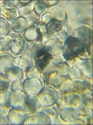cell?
<instances>
[{"label":"cell","mask_w":93,"mask_h":125,"mask_svg":"<svg viewBox=\"0 0 93 125\" xmlns=\"http://www.w3.org/2000/svg\"><path fill=\"white\" fill-rule=\"evenodd\" d=\"M12 41L8 38L5 37L0 39V50L6 51L10 49Z\"/></svg>","instance_id":"obj_10"},{"label":"cell","mask_w":93,"mask_h":125,"mask_svg":"<svg viewBox=\"0 0 93 125\" xmlns=\"http://www.w3.org/2000/svg\"><path fill=\"white\" fill-rule=\"evenodd\" d=\"M13 67V59L9 55L0 56V73L5 74L7 71Z\"/></svg>","instance_id":"obj_3"},{"label":"cell","mask_w":93,"mask_h":125,"mask_svg":"<svg viewBox=\"0 0 93 125\" xmlns=\"http://www.w3.org/2000/svg\"><path fill=\"white\" fill-rule=\"evenodd\" d=\"M4 106L0 105V118H7L8 114V110Z\"/></svg>","instance_id":"obj_11"},{"label":"cell","mask_w":93,"mask_h":125,"mask_svg":"<svg viewBox=\"0 0 93 125\" xmlns=\"http://www.w3.org/2000/svg\"></svg>","instance_id":"obj_12"},{"label":"cell","mask_w":93,"mask_h":125,"mask_svg":"<svg viewBox=\"0 0 93 125\" xmlns=\"http://www.w3.org/2000/svg\"><path fill=\"white\" fill-rule=\"evenodd\" d=\"M9 30V25L6 20L3 18H0V39L6 37Z\"/></svg>","instance_id":"obj_8"},{"label":"cell","mask_w":93,"mask_h":125,"mask_svg":"<svg viewBox=\"0 0 93 125\" xmlns=\"http://www.w3.org/2000/svg\"><path fill=\"white\" fill-rule=\"evenodd\" d=\"M85 45L80 39L69 37L64 43L63 55L66 60H73L82 55L85 50Z\"/></svg>","instance_id":"obj_1"},{"label":"cell","mask_w":93,"mask_h":125,"mask_svg":"<svg viewBox=\"0 0 93 125\" xmlns=\"http://www.w3.org/2000/svg\"><path fill=\"white\" fill-rule=\"evenodd\" d=\"M17 109L12 108L8 113L7 119L8 124H20L23 122V115H21Z\"/></svg>","instance_id":"obj_4"},{"label":"cell","mask_w":93,"mask_h":125,"mask_svg":"<svg viewBox=\"0 0 93 125\" xmlns=\"http://www.w3.org/2000/svg\"><path fill=\"white\" fill-rule=\"evenodd\" d=\"M52 57V54L49 47H41L37 51L35 55L36 66L41 71L43 70L51 60Z\"/></svg>","instance_id":"obj_2"},{"label":"cell","mask_w":93,"mask_h":125,"mask_svg":"<svg viewBox=\"0 0 93 125\" xmlns=\"http://www.w3.org/2000/svg\"><path fill=\"white\" fill-rule=\"evenodd\" d=\"M11 93L8 90L0 92V105L8 108L11 107Z\"/></svg>","instance_id":"obj_7"},{"label":"cell","mask_w":93,"mask_h":125,"mask_svg":"<svg viewBox=\"0 0 93 125\" xmlns=\"http://www.w3.org/2000/svg\"></svg>","instance_id":"obj_13"},{"label":"cell","mask_w":93,"mask_h":125,"mask_svg":"<svg viewBox=\"0 0 93 125\" xmlns=\"http://www.w3.org/2000/svg\"><path fill=\"white\" fill-rule=\"evenodd\" d=\"M10 83L5 74L0 72V93L8 90L9 87Z\"/></svg>","instance_id":"obj_9"},{"label":"cell","mask_w":93,"mask_h":125,"mask_svg":"<svg viewBox=\"0 0 93 125\" xmlns=\"http://www.w3.org/2000/svg\"><path fill=\"white\" fill-rule=\"evenodd\" d=\"M19 73V68L13 67L7 71L5 75L10 83H14L19 79L18 77H19L20 76Z\"/></svg>","instance_id":"obj_6"},{"label":"cell","mask_w":93,"mask_h":125,"mask_svg":"<svg viewBox=\"0 0 93 125\" xmlns=\"http://www.w3.org/2000/svg\"><path fill=\"white\" fill-rule=\"evenodd\" d=\"M62 27L61 22L53 19L46 25V31L48 34H52L60 31Z\"/></svg>","instance_id":"obj_5"}]
</instances>
